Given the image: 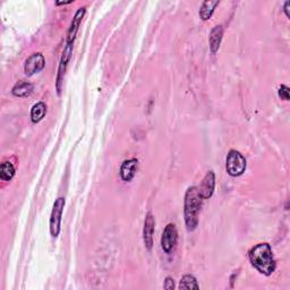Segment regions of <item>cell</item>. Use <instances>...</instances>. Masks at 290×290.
Returning <instances> with one entry per match:
<instances>
[{"instance_id":"cell-1","label":"cell","mask_w":290,"mask_h":290,"mask_svg":"<svg viewBox=\"0 0 290 290\" xmlns=\"http://www.w3.org/2000/svg\"><path fill=\"white\" fill-rule=\"evenodd\" d=\"M252 265L264 275H271L275 270V261L272 248L267 243H261L254 246L248 253Z\"/></svg>"},{"instance_id":"cell-2","label":"cell","mask_w":290,"mask_h":290,"mask_svg":"<svg viewBox=\"0 0 290 290\" xmlns=\"http://www.w3.org/2000/svg\"><path fill=\"white\" fill-rule=\"evenodd\" d=\"M202 195L195 186L189 187L185 194V205H184V216L187 230L192 231L197 227L198 224V212L201 210Z\"/></svg>"},{"instance_id":"cell-3","label":"cell","mask_w":290,"mask_h":290,"mask_svg":"<svg viewBox=\"0 0 290 290\" xmlns=\"http://www.w3.org/2000/svg\"><path fill=\"white\" fill-rule=\"evenodd\" d=\"M226 170L233 177L242 176L246 170V159L240 152L231 150L227 156Z\"/></svg>"},{"instance_id":"cell-4","label":"cell","mask_w":290,"mask_h":290,"mask_svg":"<svg viewBox=\"0 0 290 290\" xmlns=\"http://www.w3.org/2000/svg\"><path fill=\"white\" fill-rule=\"evenodd\" d=\"M63 207H65V198L58 197L56 201H54L51 215H50V234H51L52 237H58L59 233H60Z\"/></svg>"},{"instance_id":"cell-5","label":"cell","mask_w":290,"mask_h":290,"mask_svg":"<svg viewBox=\"0 0 290 290\" xmlns=\"http://www.w3.org/2000/svg\"><path fill=\"white\" fill-rule=\"evenodd\" d=\"M177 239H178V233H177L176 226L169 224L165 230H163L162 237H161V247L163 252L167 254H170L177 244Z\"/></svg>"},{"instance_id":"cell-6","label":"cell","mask_w":290,"mask_h":290,"mask_svg":"<svg viewBox=\"0 0 290 290\" xmlns=\"http://www.w3.org/2000/svg\"><path fill=\"white\" fill-rule=\"evenodd\" d=\"M44 65H45V59L42 53L36 52L31 54V56L27 58V60L25 61L24 65L25 75L32 76L34 74H38V72L43 69Z\"/></svg>"},{"instance_id":"cell-7","label":"cell","mask_w":290,"mask_h":290,"mask_svg":"<svg viewBox=\"0 0 290 290\" xmlns=\"http://www.w3.org/2000/svg\"><path fill=\"white\" fill-rule=\"evenodd\" d=\"M72 44H74V43H66V47H65V49H63V51H62V56H61V59H60V65H59L58 75H57V90H58V93H60L61 83H62V80H63V75H65V71H66L67 63L69 62L70 58H71Z\"/></svg>"},{"instance_id":"cell-8","label":"cell","mask_w":290,"mask_h":290,"mask_svg":"<svg viewBox=\"0 0 290 290\" xmlns=\"http://www.w3.org/2000/svg\"><path fill=\"white\" fill-rule=\"evenodd\" d=\"M154 227H156V220L152 215L151 212H149L147 216H145L144 221V229H143V239L145 247L149 251H151L153 246V234H154Z\"/></svg>"},{"instance_id":"cell-9","label":"cell","mask_w":290,"mask_h":290,"mask_svg":"<svg viewBox=\"0 0 290 290\" xmlns=\"http://www.w3.org/2000/svg\"><path fill=\"white\" fill-rule=\"evenodd\" d=\"M215 187V175L212 170L208 171L207 174L204 177L201 184V187L198 188L199 194L202 195L203 198H210L213 192H214Z\"/></svg>"},{"instance_id":"cell-10","label":"cell","mask_w":290,"mask_h":290,"mask_svg":"<svg viewBox=\"0 0 290 290\" xmlns=\"http://www.w3.org/2000/svg\"><path fill=\"white\" fill-rule=\"evenodd\" d=\"M138 161L137 159H129L122 162L120 167V177L124 181H130L137 172Z\"/></svg>"},{"instance_id":"cell-11","label":"cell","mask_w":290,"mask_h":290,"mask_svg":"<svg viewBox=\"0 0 290 290\" xmlns=\"http://www.w3.org/2000/svg\"><path fill=\"white\" fill-rule=\"evenodd\" d=\"M85 7L80 8L79 11L76 12L74 18H72L71 24L69 26V30H68V34H67V43H74V40L76 38L77 32H79L80 25L82 23V20L85 15Z\"/></svg>"},{"instance_id":"cell-12","label":"cell","mask_w":290,"mask_h":290,"mask_svg":"<svg viewBox=\"0 0 290 290\" xmlns=\"http://www.w3.org/2000/svg\"><path fill=\"white\" fill-rule=\"evenodd\" d=\"M222 35H224V29L221 25L215 26L210 33V49L213 53H215L220 48Z\"/></svg>"},{"instance_id":"cell-13","label":"cell","mask_w":290,"mask_h":290,"mask_svg":"<svg viewBox=\"0 0 290 290\" xmlns=\"http://www.w3.org/2000/svg\"><path fill=\"white\" fill-rule=\"evenodd\" d=\"M32 91H33V85L29 83V82L21 81L14 85L12 93L15 95V97L24 98L27 97V95H30L32 93Z\"/></svg>"},{"instance_id":"cell-14","label":"cell","mask_w":290,"mask_h":290,"mask_svg":"<svg viewBox=\"0 0 290 290\" xmlns=\"http://www.w3.org/2000/svg\"><path fill=\"white\" fill-rule=\"evenodd\" d=\"M219 5V2L218 0H206L202 4V7L199 9V17L202 18L203 21H207L210 20L212 14L214 13V9L218 7Z\"/></svg>"},{"instance_id":"cell-15","label":"cell","mask_w":290,"mask_h":290,"mask_svg":"<svg viewBox=\"0 0 290 290\" xmlns=\"http://www.w3.org/2000/svg\"><path fill=\"white\" fill-rule=\"evenodd\" d=\"M45 113H47V106H45L44 102H38L35 103L33 107H32L31 110V120L32 122H40L43 119Z\"/></svg>"},{"instance_id":"cell-16","label":"cell","mask_w":290,"mask_h":290,"mask_svg":"<svg viewBox=\"0 0 290 290\" xmlns=\"http://www.w3.org/2000/svg\"><path fill=\"white\" fill-rule=\"evenodd\" d=\"M15 176V167L12 162L4 161L0 167V178L4 181H11Z\"/></svg>"},{"instance_id":"cell-17","label":"cell","mask_w":290,"mask_h":290,"mask_svg":"<svg viewBox=\"0 0 290 290\" xmlns=\"http://www.w3.org/2000/svg\"><path fill=\"white\" fill-rule=\"evenodd\" d=\"M179 289H199V285L194 275L186 274L180 280Z\"/></svg>"},{"instance_id":"cell-18","label":"cell","mask_w":290,"mask_h":290,"mask_svg":"<svg viewBox=\"0 0 290 290\" xmlns=\"http://www.w3.org/2000/svg\"><path fill=\"white\" fill-rule=\"evenodd\" d=\"M279 98L284 100V101H289L290 99V94H289V88L285 85H281V88L278 91Z\"/></svg>"},{"instance_id":"cell-19","label":"cell","mask_w":290,"mask_h":290,"mask_svg":"<svg viewBox=\"0 0 290 290\" xmlns=\"http://www.w3.org/2000/svg\"><path fill=\"white\" fill-rule=\"evenodd\" d=\"M163 288H165V289H174L175 288L174 279L170 278V276H168V278H166L165 285H163Z\"/></svg>"},{"instance_id":"cell-20","label":"cell","mask_w":290,"mask_h":290,"mask_svg":"<svg viewBox=\"0 0 290 290\" xmlns=\"http://www.w3.org/2000/svg\"><path fill=\"white\" fill-rule=\"evenodd\" d=\"M289 6H290V2H287L284 4V13H285V16L289 17Z\"/></svg>"},{"instance_id":"cell-21","label":"cell","mask_w":290,"mask_h":290,"mask_svg":"<svg viewBox=\"0 0 290 290\" xmlns=\"http://www.w3.org/2000/svg\"><path fill=\"white\" fill-rule=\"evenodd\" d=\"M57 5H67V4H71V2H66V3H56Z\"/></svg>"}]
</instances>
